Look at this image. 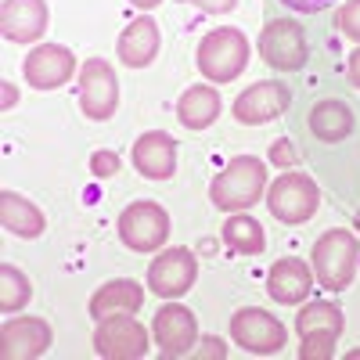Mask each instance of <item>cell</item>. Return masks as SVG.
<instances>
[{
	"label": "cell",
	"mask_w": 360,
	"mask_h": 360,
	"mask_svg": "<svg viewBox=\"0 0 360 360\" xmlns=\"http://www.w3.org/2000/svg\"><path fill=\"white\" fill-rule=\"evenodd\" d=\"M317 205H321V191L307 173L288 169L266 188V209L274 213V220H281L288 227L307 224L317 213Z\"/></svg>",
	"instance_id": "277c9868"
},
{
	"label": "cell",
	"mask_w": 360,
	"mask_h": 360,
	"mask_svg": "<svg viewBox=\"0 0 360 360\" xmlns=\"http://www.w3.org/2000/svg\"><path fill=\"white\" fill-rule=\"evenodd\" d=\"M335 25L342 29L349 40L360 44V0H346V4L339 8V15H335Z\"/></svg>",
	"instance_id": "4316f807"
},
{
	"label": "cell",
	"mask_w": 360,
	"mask_h": 360,
	"mask_svg": "<svg viewBox=\"0 0 360 360\" xmlns=\"http://www.w3.org/2000/svg\"><path fill=\"white\" fill-rule=\"evenodd\" d=\"M141 303H144V288L130 278H115V281H105L94 295H90V317L105 321V317H115V314H137Z\"/></svg>",
	"instance_id": "d6986e66"
},
{
	"label": "cell",
	"mask_w": 360,
	"mask_h": 360,
	"mask_svg": "<svg viewBox=\"0 0 360 360\" xmlns=\"http://www.w3.org/2000/svg\"><path fill=\"white\" fill-rule=\"evenodd\" d=\"M195 356H205V360H224L227 356V346L220 339H202V346L195 349Z\"/></svg>",
	"instance_id": "f546056e"
},
{
	"label": "cell",
	"mask_w": 360,
	"mask_h": 360,
	"mask_svg": "<svg viewBox=\"0 0 360 360\" xmlns=\"http://www.w3.org/2000/svg\"><path fill=\"white\" fill-rule=\"evenodd\" d=\"M220 115V94L213 86H188L176 101V119L184 130H205Z\"/></svg>",
	"instance_id": "ffe728a7"
},
{
	"label": "cell",
	"mask_w": 360,
	"mask_h": 360,
	"mask_svg": "<svg viewBox=\"0 0 360 360\" xmlns=\"http://www.w3.org/2000/svg\"><path fill=\"white\" fill-rule=\"evenodd\" d=\"M249 65V40L238 29H213L198 44V72L209 83H231Z\"/></svg>",
	"instance_id": "3957f363"
},
{
	"label": "cell",
	"mask_w": 360,
	"mask_h": 360,
	"mask_svg": "<svg viewBox=\"0 0 360 360\" xmlns=\"http://www.w3.org/2000/svg\"><path fill=\"white\" fill-rule=\"evenodd\" d=\"M270 159H274L278 166H292V162H295V152L288 148V141H274V148H270Z\"/></svg>",
	"instance_id": "1f68e13d"
},
{
	"label": "cell",
	"mask_w": 360,
	"mask_h": 360,
	"mask_svg": "<svg viewBox=\"0 0 360 360\" xmlns=\"http://www.w3.org/2000/svg\"><path fill=\"white\" fill-rule=\"evenodd\" d=\"M195 8L209 11V15H224V11H234L238 8V0H191Z\"/></svg>",
	"instance_id": "4dcf8cb0"
},
{
	"label": "cell",
	"mask_w": 360,
	"mask_h": 360,
	"mask_svg": "<svg viewBox=\"0 0 360 360\" xmlns=\"http://www.w3.org/2000/svg\"><path fill=\"white\" fill-rule=\"evenodd\" d=\"M15 98H18L15 83H4V108H11V105H15Z\"/></svg>",
	"instance_id": "836d02e7"
},
{
	"label": "cell",
	"mask_w": 360,
	"mask_h": 360,
	"mask_svg": "<svg viewBox=\"0 0 360 360\" xmlns=\"http://www.w3.org/2000/svg\"><path fill=\"white\" fill-rule=\"evenodd\" d=\"M310 285H314V274H310V266L303 259L288 256V259H278L274 266L266 270V292L281 307L303 303V299L310 295Z\"/></svg>",
	"instance_id": "e0dca14e"
},
{
	"label": "cell",
	"mask_w": 360,
	"mask_h": 360,
	"mask_svg": "<svg viewBox=\"0 0 360 360\" xmlns=\"http://www.w3.org/2000/svg\"><path fill=\"white\" fill-rule=\"evenodd\" d=\"M349 83H353V86H360V47L349 54Z\"/></svg>",
	"instance_id": "d6a6232c"
},
{
	"label": "cell",
	"mask_w": 360,
	"mask_h": 360,
	"mask_svg": "<svg viewBox=\"0 0 360 360\" xmlns=\"http://www.w3.org/2000/svg\"><path fill=\"white\" fill-rule=\"evenodd\" d=\"M90 173L94 176H115L119 173V155L115 152H94L90 155Z\"/></svg>",
	"instance_id": "83f0119b"
},
{
	"label": "cell",
	"mask_w": 360,
	"mask_h": 360,
	"mask_svg": "<svg viewBox=\"0 0 360 360\" xmlns=\"http://www.w3.org/2000/svg\"><path fill=\"white\" fill-rule=\"evenodd\" d=\"M335 335H303V346H299V356L303 360H332L335 356Z\"/></svg>",
	"instance_id": "484cf974"
},
{
	"label": "cell",
	"mask_w": 360,
	"mask_h": 360,
	"mask_svg": "<svg viewBox=\"0 0 360 360\" xmlns=\"http://www.w3.org/2000/svg\"><path fill=\"white\" fill-rule=\"evenodd\" d=\"M94 353L105 360H141L148 353V332L130 314H115L98 321L94 328Z\"/></svg>",
	"instance_id": "ba28073f"
},
{
	"label": "cell",
	"mask_w": 360,
	"mask_h": 360,
	"mask_svg": "<svg viewBox=\"0 0 360 360\" xmlns=\"http://www.w3.org/2000/svg\"><path fill=\"white\" fill-rule=\"evenodd\" d=\"M29 299H33V285H29V278L22 274L18 266L4 263V266H0V310H4V314H18Z\"/></svg>",
	"instance_id": "d4e9b609"
},
{
	"label": "cell",
	"mask_w": 360,
	"mask_h": 360,
	"mask_svg": "<svg viewBox=\"0 0 360 360\" xmlns=\"http://www.w3.org/2000/svg\"><path fill=\"white\" fill-rule=\"evenodd\" d=\"M310 130H314L317 141L335 144V141L349 137V130H353V112H349L342 101H335V98H324V101H317V105L310 108Z\"/></svg>",
	"instance_id": "7402d4cb"
},
{
	"label": "cell",
	"mask_w": 360,
	"mask_h": 360,
	"mask_svg": "<svg viewBox=\"0 0 360 360\" xmlns=\"http://www.w3.org/2000/svg\"><path fill=\"white\" fill-rule=\"evenodd\" d=\"M263 191H266V166L256 155H234L224 166V173H217L213 184H209V198L224 213H242V209L256 205Z\"/></svg>",
	"instance_id": "6da1fadb"
},
{
	"label": "cell",
	"mask_w": 360,
	"mask_h": 360,
	"mask_svg": "<svg viewBox=\"0 0 360 360\" xmlns=\"http://www.w3.org/2000/svg\"><path fill=\"white\" fill-rule=\"evenodd\" d=\"M342 310L335 307V303H310V307H303L299 310V317H295V332H299V339L303 335H342Z\"/></svg>",
	"instance_id": "603a6c76"
},
{
	"label": "cell",
	"mask_w": 360,
	"mask_h": 360,
	"mask_svg": "<svg viewBox=\"0 0 360 360\" xmlns=\"http://www.w3.org/2000/svg\"><path fill=\"white\" fill-rule=\"evenodd\" d=\"M51 346V324L44 317H8L0 328V356L4 360H33Z\"/></svg>",
	"instance_id": "4fadbf2b"
},
{
	"label": "cell",
	"mask_w": 360,
	"mask_h": 360,
	"mask_svg": "<svg viewBox=\"0 0 360 360\" xmlns=\"http://www.w3.org/2000/svg\"><path fill=\"white\" fill-rule=\"evenodd\" d=\"M152 335H155V346L162 353V360H176L195 349L198 342V324H195V314L188 307H162L155 314V324H152Z\"/></svg>",
	"instance_id": "7c38bea8"
},
{
	"label": "cell",
	"mask_w": 360,
	"mask_h": 360,
	"mask_svg": "<svg viewBox=\"0 0 360 360\" xmlns=\"http://www.w3.org/2000/svg\"><path fill=\"white\" fill-rule=\"evenodd\" d=\"M231 339L245 353L270 356V353H281V346L288 342V332H285V324L278 317H270L266 310L245 307L231 317Z\"/></svg>",
	"instance_id": "52a82bcc"
},
{
	"label": "cell",
	"mask_w": 360,
	"mask_h": 360,
	"mask_svg": "<svg viewBox=\"0 0 360 360\" xmlns=\"http://www.w3.org/2000/svg\"><path fill=\"white\" fill-rule=\"evenodd\" d=\"M134 166L148 180H169L176 169V141L162 130H148L134 144Z\"/></svg>",
	"instance_id": "2e32d148"
},
{
	"label": "cell",
	"mask_w": 360,
	"mask_h": 360,
	"mask_svg": "<svg viewBox=\"0 0 360 360\" xmlns=\"http://www.w3.org/2000/svg\"><path fill=\"white\" fill-rule=\"evenodd\" d=\"M119 105V79L105 58H86L79 69V108L86 119H112Z\"/></svg>",
	"instance_id": "9c48e42d"
},
{
	"label": "cell",
	"mask_w": 360,
	"mask_h": 360,
	"mask_svg": "<svg viewBox=\"0 0 360 360\" xmlns=\"http://www.w3.org/2000/svg\"><path fill=\"white\" fill-rule=\"evenodd\" d=\"M130 4H134V8H144V11H148V8H155V4H162V0H130Z\"/></svg>",
	"instance_id": "e575fe53"
},
{
	"label": "cell",
	"mask_w": 360,
	"mask_h": 360,
	"mask_svg": "<svg viewBox=\"0 0 360 360\" xmlns=\"http://www.w3.org/2000/svg\"><path fill=\"white\" fill-rule=\"evenodd\" d=\"M0 224H4V231H11L18 238H40L44 227H47L44 213L29 198H22L18 191L0 195Z\"/></svg>",
	"instance_id": "44dd1931"
},
{
	"label": "cell",
	"mask_w": 360,
	"mask_h": 360,
	"mask_svg": "<svg viewBox=\"0 0 360 360\" xmlns=\"http://www.w3.org/2000/svg\"><path fill=\"white\" fill-rule=\"evenodd\" d=\"M166 234H169V217L159 202H134L123 209L119 217V238L123 245L134 252H155L166 245Z\"/></svg>",
	"instance_id": "5b68a950"
},
{
	"label": "cell",
	"mask_w": 360,
	"mask_h": 360,
	"mask_svg": "<svg viewBox=\"0 0 360 360\" xmlns=\"http://www.w3.org/2000/svg\"><path fill=\"white\" fill-rule=\"evenodd\" d=\"M285 8H292V11H299V15H317V11H324L332 0H281Z\"/></svg>",
	"instance_id": "f1b7e54d"
},
{
	"label": "cell",
	"mask_w": 360,
	"mask_h": 360,
	"mask_svg": "<svg viewBox=\"0 0 360 360\" xmlns=\"http://www.w3.org/2000/svg\"><path fill=\"white\" fill-rule=\"evenodd\" d=\"M198 278V259L188 252V249H166L159 252L152 263H148V288L162 299H176L184 295Z\"/></svg>",
	"instance_id": "30bf717a"
},
{
	"label": "cell",
	"mask_w": 360,
	"mask_h": 360,
	"mask_svg": "<svg viewBox=\"0 0 360 360\" xmlns=\"http://www.w3.org/2000/svg\"><path fill=\"white\" fill-rule=\"evenodd\" d=\"M47 4L44 0H4V8H0V29H4V37L11 44H33L44 37L47 29Z\"/></svg>",
	"instance_id": "9a60e30c"
},
{
	"label": "cell",
	"mask_w": 360,
	"mask_h": 360,
	"mask_svg": "<svg viewBox=\"0 0 360 360\" xmlns=\"http://www.w3.org/2000/svg\"><path fill=\"white\" fill-rule=\"evenodd\" d=\"M310 259H314V278L328 292H342V288H349V281L356 274L360 245L349 231H324L314 242Z\"/></svg>",
	"instance_id": "7a4b0ae2"
},
{
	"label": "cell",
	"mask_w": 360,
	"mask_h": 360,
	"mask_svg": "<svg viewBox=\"0 0 360 360\" xmlns=\"http://www.w3.org/2000/svg\"><path fill=\"white\" fill-rule=\"evenodd\" d=\"M25 83L33 90H54V86H65L76 72V58L69 47L62 44H40L33 54L25 58Z\"/></svg>",
	"instance_id": "5bb4252c"
},
{
	"label": "cell",
	"mask_w": 360,
	"mask_h": 360,
	"mask_svg": "<svg viewBox=\"0 0 360 360\" xmlns=\"http://www.w3.org/2000/svg\"><path fill=\"white\" fill-rule=\"evenodd\" d=\"M356 224H360V213H356Z\"/></svg>",
	"instance_id": "d590c367"
},
{
	"label": "cell",
	"mask_w": 360,
	"mask_h": 360,
	"mask_svg": "<svg viewBox=\"0 0 360 360\" xmlns=\"http://www.w3.org/2000/svg\"><path fill=\"white\" fill-rule=\"evenodd\" d=\"M224 245L231 252H242V256H259L263 245H266V238H263V227L245 217V213H234L227 224H224Z\"/></svg>",
	"instance_id": "cb8c5ba5"
},
{
	"label": "cell",
	"mask_w": 360,
	"mask_h": 360,
	"mask_svg": "<svg viewBox=\"0 0 360 360\" xmlns=\"http://www.w3.org/2000/svg\"><path fill=\"white\" fill-rule=\"evenodd\" d=\"M259 54H263V62L278 72L303 69L310 51H307V37H303V29H299V22H288V18L266 22L263 33H259Z\"/></svg>",
	"instance_id": "8992f818"
},
{
	"label": "cell",
	"mask_w": 360,
	"mask_h": 360,
	"mask_svg": "<svg viewBox=\"0 0 360 360\" xmlns=\"http://www.w3.org/2000/svg\"><path fill=\"white\" fill-rule=\"evenodd\" d=\"M292 101V90L281 83V79H263V83H252L249 90L234 98L231 112L238 123L245 127H259V123H270V119H278Z\"/></svg>",
	"instance_id": "8fae6325"
},
{
	"label": "cell",
	"mask_w": 360,
	"mask_h": 360,
	"mask_svg": "<svg viewBox=\"0 0 360 360\" xmlns=\"http://www.w3.org/2000/svg\"><path fill=\"white\" fill-rule=\"evenodd\" d=\"M159 44H162V37H159L155 18H137V22H130L123 33H119L115 51H119V58H123V65H130V69H144V65H152V62H155Z\"/></svg>",
	"instance_id": "ac0fdd59"
}]
</instances>
